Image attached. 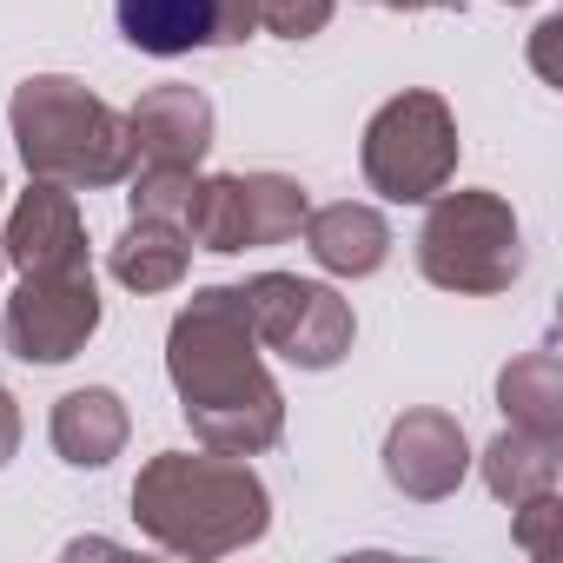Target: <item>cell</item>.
<instances>
[{
    "label": "cell",
    "mask_w": 563,
    "mask_h": 563,
    "mask_svg": "<svg viewBox=\"0 0 563 563\" xmlns=\"http://www.w3.org/2000/svg\"><path fill=\"white\" fill-rule=\"evenodd\" d=\"M120 27L146 54H179V47L212 41L219 8L212 0H120Z\"/></svg>",
    "instance_id": "cell-1"
}]
</instances>
